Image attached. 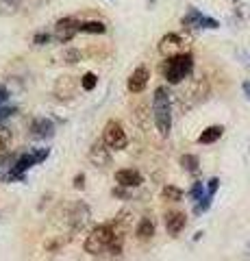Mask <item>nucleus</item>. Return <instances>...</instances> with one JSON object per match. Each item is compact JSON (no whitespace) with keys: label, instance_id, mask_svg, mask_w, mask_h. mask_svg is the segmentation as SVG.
Here are the masks:
<instances>
[{"label":"nucleus","instance_id":"5","mask_svg":"<svg viewBox=\"0 0 250 261\" xmlns=\"http://www.w3.org/2000/svg\"><path fill=\"white\" fill-rule=\"evenodd\" d=\"M102 142L109 146L111 150H124L126 148V133H124V128L122 124H120L118 120H109L107 122V126H104V133H102Z\"/></svg>","mask_w":250,"mask_h":261},{"label":"nucleus","instance_id":"4","mask_svg":"<svg viewBox=\"0 0 250 261\" xmlns=\"http://www.w3.org/2000/svg\"><path fill=\"white\" fill-rule=\"evenodd\" d=\"M48 157V150H35V152H31V154H22V157L13 163V168H11V172L7 174V181H20V178H24V172H26L29 168H33L35 163L39 161H44Z\"/></svg>","mask_w":250,"mask_h":261},{"label":"nucleus","instance_id":"3","mask_svg":"<svg viewBox=\"0 0 250 261\" xmlns=\"http://www.w3.org/2000/svg\"><path fill=\"white\" fill-rule=\"evenodd\" d=\"M152 111H155V124L159 128V133L161 135H168V133H170V126H172V120H170V105H168V94H165L163 87L157 89L155 102H152Z\"/></svg>","mask_w":250,"mask_h":261},{"label":"nucleus","instance_id":"13","mask_svg":"<svg viewBox=\"0 0 250 261\" xmlns=\"http://www.w3.org/2000/svg\"><path fill=\"white\" fill-rule=\"evenodd\" d=\"M52 122L46 120V118H37L33 122V126H31V133H33V137H39V140H44V137H50L52 135Z\"/></svg>","mask_w":250,"mask_h":261},{"label":"nucleus","instance_id":"17","mask_svg":"<svg viewBox=\"0 0 250 261\" xmlns=\"http://www.w3.org/2000/svg\"><path fill=\"white\" fill-rule=\"evenodd\" d=\"M9 144H11V133H9V128L0 126V159L5 157V152H7V148H9Z\"/></svg>","mask_w":250,"mask_h":261},{"label":"nucleus","instance_id":"24","mask_svg":"<svg viewBox=\"0 0 250 261\" xmlns=\"http://www.w3.org/2000/svg\"><path fill=\"white\" fill-rule=\"evenodd\" d=\"M0 5L9 7V9H15V7H18V5H20V0H0Z\"/></svg>","mask_w":250,"mask_h":261},{"label":"nucleus","instance_id":"11","mask_svg":"<svg viewBox=\"0 0 250 261\" xmlns=\"http://www.w3.org/2000/svg\"><path fill=\"white\" fill-rule=\"evenodd\" d=\"M185 224H187V220H185V214H181V211H172V214L165 216V231L170 235H179Z\"/></svg>","mask_w":250,"mask_h":261},{"label":"nucleus","instance_id":"23","mask_svg":"<svg viewBox=\"0 0 250 261\" xmlns=\"http://www.w3.org/2000/svg\"><path fill=\"white\" fill-rule=\"evenodd\" d=\"M7 98H9V92H7V87H5V85H0V105H5V102H7Z\"/></svg>","mask_w":250,"mask_h":261},{"label":"nucleus","instance_id":"7","mask_svg":"<svg viewBox=\"0 0 250 261\" xmlns=\"http://www.w3.org/2000/svg\"><path fill=\"white\" fill-rule=\"evenodd\" d=\"M76 89H78V81L70 74H63L57 79V83H54V96H57L59 100H72V98L76 96Z\"/></svg>","mask_w":250,"mask_h":261},{"label":"nucleus","instance_id":"19","mask_svg":"<svg viewBox=\"0 0 250 261\" xmlns=\"http://www.w3.org/2000/svg\"><path fill=\"white\" fill-rule=\"evenodd\" d=\"M80 57H83V53L76 50V48H68L66 53H63V61L66 63H78Z\"/></svg>","mask_w":250,"mask_h":261},{"label":"nucleus","instance_id":"12","mask_svg":"<svg viewBox=\"0 0 250 261\" xmlns=\"http://www.w3.org/2000/svg\"><path fill=\"white\" fill-rule=\"evenodd\" d=\"M116 181L122 187H137V185H142V174L137 170H118Z\"/></svg>","mask_w":250,"mask_h":261},{"label":"nucleus","instance_id":"10","mask_svg":"<svg viewBox=\"0 0 250 261\" xmlns=\"http://www.w3.org/2000/svg\"><path fill=\"white\" fill-rule=\"evenodd\" d=\"M90 159H92L94 166H100V168L109 166V161H111V157H109V146L104 144L102 140L94 142L92 150H90Z\"/></svg>","mask_w":250,"mask_h":261},{"label":"nucleus","instance_id":"2","mask_svg":"<svg viewBox=\"0 0 250 261\" xmlns=\"http://www.w3.org/2000/svg\"><path fill=\"white\" fill-rule=\"evenodd\" d=\"M191 65H193L191 55L189 53H183V55L168 57V61L163 63L161 72H163V76L170 81V83H181V81L191 72Z\"/></svg>","mask_w":250,"mask_h":261},{"label":"nucleus","instance_id":"9","mask_svg":"<svg viewBox=\"0 0 250 261\" xmlns=\"http://www.w3.org/2000/svg\"><path fill=\"white\" fill-rule=\"evenodd\" d=\"M148 79H150L148 68L146 65H140V68L131 74V79H128V92L131 94H142L144 87H146V83H148Z\"/></svg>","mask_w":250,"mask_h":261},{"label":"nucleus","instance_id":"22","mask_svg":"<svg viewBox=\"0 0 250 261\" xmlns=\"http://www.w3.org/2000/svg\"><path fill=\"white\" fill-rule=\"evenodd\" d=\"M48 39H50V35H46V33H39V35H35V39H33V44H37V46H42V44H46Z\"/></svg>","mask_w":250,"mask_h":261},{"label":"nucleus","instance_id":"1","mask_svg":"<svg viewBox=\"0 0 250 261\" xmlns=\"http://www.w3.org/2000/svg\"><path fill=\"white\" fill-rule=\"evenodd\" d=\"M124 244V226L120 220L111 224H100L87 235L85 240V252L92 257H102V255H120Z\"/></svg>","mask_w":250,"mask_h":261},{"label":"nucleus","instance_id":"20","mask_svg":"<svg viewBox=\"0 0 250 261\" xmlns=\"http://www.w3.org/2000/svg\"><path fill=\"white\" fill-rule=\"evenodd\" d=\"M96 83H98V79H96V74H92V72H87V74L83 76V81H80V87L90 92V89H94V87H96Z\"/></svg>","mask_w":250,"mask_h":261},{"label":"nucleus","instance_id":"18","mask_svg":"<svg viewBox=\"0 0 250 261\" xmlns=\"http://www.w3.org/2000/svg\"><path fill=\"white\" fill-rule=\"evenodd\" d=\"M78 31H83V33H104L107 29H104L102 22H80Z\"/></svg>","mask_w":250,"mask_h":261},{"label":"nucleus","instance_id":"15","mask_svg":"<svg viewBox=\"0 0 250 261\" xmlns=\"http://www.w3.org/2000/svg\"><path fill=\"white\" fill-rule=\"evenodd\" d=\"M222 126H209L207 130H203V135L198 137V142L200 144H213L215 140H220L222 137Z\"/></svg>","mask_w":250,"mask_h":261},{"label":"nucleus","instance_id":"25","mask_svg":"<svg viewBox=\"0 0 250 261\" xmlns=\"http://www.w3.org/2000/svg\"><path fill=\"white\" fill-rule=\"evenodd\" d=\"M215 190H217V178H211V181H209V194L213 196Z\"/></svg>","mask_w":250,"mask_h":261},{"label":"nucleus","instance_id":"26","mask_svg":"<svg viewBox=\"0 0 250 261\" xmlns=\"http://www.w3.org/2000/svg\"><path fill=\"white\" fill-rule=\"evenodd\" d=\"M83 181H85V176L80 174V176H76V181H74V187H83Z\"/></svg>","mask_w":250,"mask_h":261},{"label":"nucleus","instance_id":"21","mask_svg":"<svg viewBox=\"0 0 250 261\" xmlns=\"http://www.w3.org/2000/svg\"><path fill=\"white\" fill-rule=\"evenodd\" d=\"M196 166H198V159L196 157H191V154H185L183 157V168H187V170H196Z\"/></svg>","mask_w":250,"mask_h":261},{"label":"nucleus","instance_id":"8","mask_svg":"<svg viewBox=\"0 0 250 261\" xmlns=\"http://www.w3.org/2000/svg\"><path fill=\"white\" fill-rule=\"evenodd\" d=\"M78 27H80V22H76L74 18H63L57 22V27H54V35H57L59 42L66 44L78 33Z\"/></svg>","mask_w":250,"mask_h":261},{"label":"nucleus","instance_id":"6","mask_svg":"<svg viewBox=\"0 0 250 261\" xmlns=\"http://www.w3.org/2000/svg\"><path fill=\"white\" fill-rule=\"evenodd\" d=\"M187 39H185L183 35H179V33H170V35H165L163 39H161V44H159V53L165 57H174V55H183V53H187Z\"/></svg>","mask_w":250,"mask_h":261},{"label":"nucleus","instance_id":"14","mask_svg":"<svg viewBox=\"0 0 250 261\" xmlns=\"http://www.w3.org/2000/svg\"><path fill=\"white\" fill-rule=\"evenodd\" d=\"M137 240L140 242H148L152 235H155V224H152V220L150 218H144L142 222H140V226H137Z\"/></svg>","mask_w":250,"mask_h":261},{"label":"nucleus","instance_id":"16","mask_svg":"<svg viewBox=\"0 0 250 261\" xmlns=\"http://www.w3.org/2000/svg\"><path fill=\"white\" fill-rule=\"evenodd\" d=\"M161 196H163L165 200H170V202H179L183 198V192L179 190V187H174V185H168V187H163Z\"/></svg>","mask_w":250,"mask_h":261}]
</instances>
